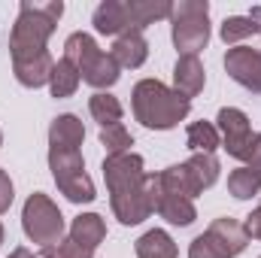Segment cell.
Wrapping results in <instances>:
<instances>
[{
    "label": "cell",
    "instance_id": "cell-3",
    "mask_svg": "<svg viewBox=\"0 0 261 258\" xmlns=\"http://www.w3.org/2000/svg\"><path fill=\"white\" fill-rule=\"evenodd\" d=\"M61 15H64V3L61 0H46V3L24 0L18 6V18H15L12 34H9V52H12V58L49 52L46 43L55 34V24H58Z\"/></svg>",
    "mask_w": 261,
    "mask_h": 258
},
{
    "label": "cell",
    "instance_id": "cell-2",
    "mask_svg": "<svg viewBox=\"0 0 261 258\" xmlns=\"http://www.w3.org/2000/svg\"><path fill=\"white\" fill-rule=\"evenodd\" d=\"M130 107H134V119L152 131L176 128L192 113V100L158 79H140L130 91Z\"/></svg>",
    "mask_w": 261,
    "mask_h": 258
},
{
    "label": "cell",
    "instance_id": "cell-13",
    "mask_svg": "<svg viewBox=\"0 0 261 258\" xmlns=\"http://www.w3.org/2000/svg\"><path fill=\"white\" fill-rule=\"evenodd\" d=\"M110 55H113V61H116L119 67H128V70L143 67L146 58H149V43H146L143 31H134V28H130V31H125L122 37H116Z\"/></svg>",
    "mask_w": 261,
    "mask_h": 258
},
{
    "label": "cell",
    "instance_id": "cell-16",
    "mask_svg": "<svg viewBox=\"0 0 261 258\" xmlns=\"http://www.w3.org/2000/svg\"><path fill=\"white\" fill-rule=\"evenodd\" d=\"M82 140H85V128H82L79 116L64 113V116L52 119V125H49V149H70V152H79Z\"/></svg>",
    "mask_w": 261,
    "mask_h": 258
},
{
    "label": "cell",
    "instance_id": "cell-21",
    "mask_svg": "<svg viewBox=\"0 0 261 258\" xmlns=\"http://www.w3.org/2000/svg\"><path fill=\"white\" fill-rule=\"evenodd\" d=\"M134 249H137V258H176L179 255L173 237H170L167 231H161V228L146 231V234L137 240Z\"/></svg>",
    "mask_w": 261,
    "mask_h": 258
},
{
    "label": "cell",
    "instance_id": "cell-30",
    "mask_svg": "<svg viewBox=\"0 0 261 258\" xmlns=\"http://www.w3.org/2000/svg\"><path fill=\"white\" fill-rule=\"evenodd\" d=\"M243 228H246V234H249V237L261 240V207H258V210H252V213L246 216V225H243Z\"/></svg>",
    "mask_w": 261,
    "mask_h": 258
},
{
    "label": "cell",
    "instance_id": "cell-10",
    "mask_svg": "<svg viewBox=\"0 0 261 258\" xmlns=\"http://www.w3.org/2000/svg\"><path fill=\"white\" fill-rule=\"evenodd\" d=\"M216 128H219V137H222V149L231 155V158H246V149L252 143V125H249V116L237 107H225L219 110L216 116Z\"/></svg>",
    "mask_w": 261,
    "mask_h": 258
},
{
    "label": "cell",
    "instance_id": "cell-25",
    "mask_svg": "<svg viewBox=\"0 0 261 258\" xmlns=\"http://www.w3.org/2000/svg\"><path fill=\"white\" fill-rule=\"evenodd\" d=\"M228 192L237 200H249L261 192V173L252 167H237L228 173Z\"/></svg>",
    "mask_w": 261,
    "mask_h": 258
},
{
    "label": "cell",
    "instance_id": "cell-14",
    "mask_svg": "<svg viewBox=\"0 0 261 258\" xmlns=\"http://www.w3.org/2000/svg\"><path fill=\"white\" fill-rule=\"evenodd\" d=\"M91 24H94L97 34L122 37L125 31H130L128 3H125V0H103V3H97V9H94V15H91Z\"/></svg>",
    "mask_w": 261,
    "mask_h": 258
},
{
    "label": "cell",
    "instance_id": "cell-15",
    "mask_svg": "<svg viewBox=\"0 0 261 258\" xmlns=\"http://www.w3.org/2000/svg\"><path fill=\"white\" fill-rule=\"evenodd\" d=\"M206 85V70L200 64L197 55H179V61L173 67V91H179L182 97H197Z\"/></svg>",
    "mask_w": 261,
    "mask_h": 258
},
{
    "label": "cell",
    "instance_id": "cell-12",
    "mask_svg": "<svg viewBox=\"0 0 261 258\" xmlns=\"http://www.w3.org/2000/svg\"><path fill=\"white\" fill-rule=\"evenodd\" d=\"M52 67H55V58H52L49 52H37V55H21V58H12V73H15L18 85H24V88H40V85H49Z\"/></svg>",
    "mask_w": 261,
    "mask_h": 258
},
{
    "label": "cell",
    "instance_id": "cell-19",
    "mask_svg": "<svg viewBox=\"0 0 261 258\" xmlns=\"http://www.w3.org/2000/svg\"><path fill=\"white\" fill-rule=\"evenodd\" d=\"M125 3H128V15H130V28L134 31H143L152 21L170 18V12H173L170 0H125Z\"/></svg>",
    "mask_w": 261,
    "mask_h": 258
},
{
    "label": "cell",
    "instance_id": "cell-1",
    "mask_svg": "<svg viewBox=\"0 0 261 258\" xmlns=\"http://www.w3.org/2000/svg\"><path fill=\"white\" fill-rule=\"evenodd\" d=\"M103 179H107L113 216L122 225H140L155 213V203L161 194V179H158V173L143 170V158L137 152L107 155Z\"/></svg>",
    "mask_w": 261,
    "mask_h": 258
},
{
    "label": "cell",
    "instance_id": "cell-4",
    "mask_svg": "<svg viewBox=\"0 0 261 258\" xmlns=\"http://www.w3.org/2000/svg\"><path fill=\"white\" fill-rule=\"evenodd\" d=\"M64 58L79 70L82 82L91 85V88H97V91H103V88H110V85L119 82V70L122 67L116 64L113 55L103 52L94 43V37L85 34V31H76V34H70L64 40Z\"/></svg>",
    "mask_w": 261,
    "mask_h": 258
},
{
    "label": "cell",
    "instance_id": "cell-6",
    "mask_svg": "<svg viewBox=\"0 0 261 258\" xmlns=\"http://www.w3.org/2000/svg\"><path fill=\"white\" fill-rule=\"evenodd\" d=\"M170 37L179 55H197L210 43V3L179 0L170 12Z\"/></svg>",
    "mask_w": 261,
    "mask_h": 258
},
{
    "label": "cell",
    "instance_id": "cell-33",
    "mask_svg": "<svg viewBox=\"0 0 261 258\" xmlns=\"http://www.w3.org/2000/svg\"><path fill=\"white\" fill-rule=\"evenodd\" d=\"M0 146H3V131H0Z\"/></svg>",
    "mask_w": 261,
    "mask_h": 258
},
{
    "label": "cell",
    "instance_id": "cell-22",
    "mask_svg": "<svg viewBox=\"0 0 261 258\" xmlns=\"http://www.w3.org/2000/svg\"><path fill=\"white\" fill-rule=\"evenodd\" d=\"M88 113H91V119H94L100 128L122 125V116H125L119 97H113V94H107V91H94V94L88 97Z\"/></svg>",
    "mask_w": 261,
    "mask_h": 258
},
{
    "label": "cell",
    "instance_id": "cell-8",
    "mask_svg": "<svg viewBox=\"0 0 261 258\" xmlns=\"http://www.w3.org/2000/svg\"><path fill=\"white\" fill-rule=\"evenodd\" d=\"M249 246V234L237 219H216L189 246V258H237Z\"/></svg>",
    "mask_w": 261,
    "mask_h": 258
},
{
    "label": "cell",
    "instance_id": "cell-24",
    "mask_svg": "<svg viewBox=\"0 0 261 258\" xmlns=\"http://www.w3.org/2000/svg\"><path fill=\"white\" fill-rule=\"evenodd\" d=\"M186 146L192 152H203V155H213L219 146H222V137H219V128L213 122H192L189 131H186Z\"/></svg>",
    "mask_w": 261,
    "mask_h": 258
},
{
    "label": "cell",
    "instance_id": "cell-31",
    "mask_svg": "<svg viewBox=\"0 0 261 258\" xmlns=\"http://www.w3.org/2000/svg\"><path fill=\"white\" fill-rule=\"evenodd\" d=\"M9 258H34V252H31L28 246H18V249H12V252H9Z\"/></svg>",
    "mask_w": 261,
    "mask_h": 258
},
{
    "label": "cell",
    "instance_id": "cell-28",
    "mask_svg": "<svg viewBox=\"0 0 261 258\" xmlns=\"http://www.w3.org/2000/svg\"><path fill=\"white\" fill-rule=\"evenodd\" d=\"M12 197H15V189H12V179H9V173L0 167V216L12 207Z\"/></svg>",
    "mask_w": 261,
    "mask_h": 258
},
{
    "label": "cell",
    "instance_id": "cell-7",
    "mask_svg": "<svg viewBox=\"0 0 261 258\" xmlns=\"http://www.w3.org/2000/svg\"><path fill=\"white\" fill-rule=\"evenodd\" d=\"M21 228H24V237L40 246H52V243L64 240V216H61L58 203L43 192H34L24 200Z\"/></svg>",
    "mask_w": 261,
    "mask_h": 258
},
{
    "label": "cell",
    "instance_id": "cell-18",
    "mask_svg": "<svg viewBox=\"0 0 261 258\" xmlns=\"http://www.w3.org/2000/svg\"><path fill=\"white\" fill-rule=\"evenodd\" d=\"M103 237H107V222L97 213H82L70 225V240H76L79 246H85L91 252L103 243Z\"/></svg>",
    "mask_w": 261,
    "mask_h": 258
},
{
    "label": "cell",
    "instance_id": "cell-5",
    "mask_svg": "<svg viewBox=\"0 0 261 258\" xmlns=\"http://www.w3.org/2000/svg\"><path fill=\"white\" fill-rule=\"evenodd\" d=\"M219 170H222V167H219V158H216V155L195 152L189 161L170 164L167 170H161L158 179H161V189H164V192L195 200L197 194H203L216 179H219Z\"/></svg>",
    "mask_w": 261,
    "mask_h": 258
},
{
    "label": "cell",
    "instance_id": "cell-32",
    "mask_svg": "<svg viewBox=\"0 0 261 258\" xmlns=\"http://www.w3.org/2000/svg\"><path fill=\"white\" fill-rule=\"evenodd\" d=\"M3 237H6V231H3V225H0V243H3Z\"/></svg>",
    "mask_w": 261,
    "mask_h": 258
},
{
    "label": "cell",
    "instance_id": "cell-27",
    "mask_svg": "<svg viewBox=\"0 0 261 258\" xmlns=\"http://www.w3.org/2000/svg\"><path fill=\"white\" fill-rule=\"evenodd\" d=\"M40 258H94V252H91V249H85V246H79L76 240L64 237L61 243L43 246V249H40Z\"/></svg>",
    "mask_w": 261,
    "mask_h": 258
},
{
    "label": "cell",
    "instance_id": "cell-26",
    "mask_svg": "<svg viewBox=\"0 0 261 258\" xmlns=\"http://www.w3.org/2000/svg\"><path fill=\"white\" fill-rule=\"evenodd\" d=\"M100 146L107 149V155H125L134 146V137L125 125H110V128H100Z\"/></svg>",
    "mask_w": 261,
    "mask_h": 258
},
{
    "label": "cell",
    "instance_id": "cell-29",
    "mask_svg": "<svg viewBox=\"0 0 261 258\" xmlns=\"http://www.w3.org/2000/svg\"><path fill=\"white\" fill-rule=\"evenodd\" d=\"M243 161H246V167H252V170L261 173V134H252V143H249Z\"/></svg>",
    "mask_w": 261,
    "mask_h": 258
},
{
    "label": "cell",
    "instance_id": "cell-20",
    "mask_svg": "<svg viewBox=\"0 0 261 258\" xmlns=\"http://www.w3.org/2000/svg\"><path fill=\"white\" fill-rule=\"evenodd\" d=\"M261 34V6H255L249 15H228L219 28V37L228 43V46H237L240 40Z\"/></svg>",
    "mask_w": 261,
    "mask_h": 258
},
{
    "label": "cell",
    "instance_id": "cell-23",
    "mask_svg": "<svg viewBox=\"0 0 261 258\" xmlns=\"http://www.w3.org/2000/svg\"><path fill=\"white\" fill-rule=\"evenodd\" d=\"M79 82H82L79 70L70 64L67 58L55 61V67H52V76H49V91H52V97H58V100H61V97H70V94H76Z\"/></svg>",
    "mask_w": 261,
    "mask_h": 258
},
{
    "label": "cell",
    "instance_id": "cell-17",
    "mask_svg": "<svg viewBox=\"0 0 261 258\" xmlns=\"http://www.w3.org/2000/svg\"><path fill=\"white\" fill-rule=\"evenodd\" d=\"M155 213H158L161 219H167L170 225H179V228H189V225L197 219L195 200L179 197V194H170V192H164V189H161V194H158Z\"/></svg>",
    "mask_w": 261,
    "mask_h": 258
},
{
    "label": "cell",
    "instance_id": "cell-9",
    "mask_svg": "<svg viewBox=\"0 0 261 258\" xmlns=\"http://www.w3.org/2000/svg\"><path fill=\"white\" fill-rule=\"evenodd\" d=\"M49 170L55 176V186L61 189L70 203H91L94 183L85 173V158L82 152H70V149H49Z\"/></svg>",
    "mask_w": 261,
    "mask_h": 258
},
{
    "label": "cell",
    "instance_id": "cell-11",
    "mask_svg": "<svg viewBox=\"0 0 261 258\" xmlns=\"http://www.w3.org/2000/svg\"><path fill=\"white\" fill-rule=\"evenodd\" d=\"M225 70H228V76L237 85L261 94V49H252V46H234V49H228Z\"/></svg>",
    "mask_w": 261,
    "mask_h": 258
}]
</instances>
